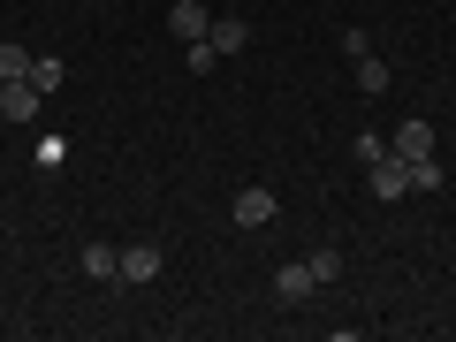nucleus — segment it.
Returning <instances> with one entry per match:
<instances>
[{"mask_svg":"<svg viewBox=\"0 0 456 342\" xmlns=\"http://www.w3.org/2000/svg\"><path fill=\"white\" fill-rule=\"evenodd\" d=\"M305 266H312V281H320V289H327V281L342 274V251H327V244H320V251H305Z\"/></svg>","mask_w":456,"mask_h":342,"instance_id":"12","label":"nucleus"},{"mask_svg":"<svg viewBox=\"0 0 456 342\" xmlns=\"http://www.w3.org/2000/svg\"><path fill=\"white\" fill-rule=\"evenodd\" d=\"M388 152H395V160H426V152H434V122H419V114H411L403 130L388 137Z\"/></svg>","mask_w":456,"mask_h":342,"instance_id":"4","label":"nucleus"},{"mask_svg":"<svg viewBox=\"0 0 456 342\" xmlns=\"http://www.w3.org/2000/svg\"><path fill=\"white\" fill-rule=\"evenodd\" d=\"M411 191H441V160L426 152V160H411Z\"/></svg>","mask_w":456,"mask_h":342,"instance_id":"13","label":"nucleus"},{"mask_svg":"<svg viewBox=\"0 0 456 342\" xmlns=\"http://www.w3.org/2000/svg\"><path fill=\"white\" fill-rule=\"evenodd\" d=\"M206 38H213V53L228 61V53H244V46H251V23H244V16H213Z\"/></svg>","mask_w":456,"mask_h":342,"instance_id":"7","label":"nucleus"},{"mask_svg":"<svg viewBox=\"0 0 456 342\" xmlns=\"http://www.w3.org/2000/svg\"><path fill=\"white\" fill-rule=\"evenodd\" d=\"M312 289H320V281H312V266H305V259H289V266L274 274V297H281V305H305Z\"/></svg>","mask_w":456,"mask_h":342,"instance_id":"8","label":"nucleus"},{"mask_svg":"<svg viewBox=\"0 0 456 342\" xmlns=\"http://www.w3.org/2000/svg\"><path fill=\"white\" fill-rule=\"evenodd\" d=\"M167 31L191 46V38H206V31H213V8H206V0H175V8H167Z\"/></svg>","mask_w":456,"mask_h":342,"instance_id":"3","label":"nucleus"},{"mask_svg":"<svg viewBox=\"0 0 456 342\" xmlns=\"http://www.w3.org/2000/svg\"><path fill=\"white\" fill-rule=\"evenodd\" d=\"M183 61H191V69H198V77H206V69H213V61H221V53H213V38H191V46H183Z\"/></svg>","mask_w":456,"mask_h":342,"instance_id":"14","label":"nucleus"},{"mask_svg":"<svg viewBox=\"0 0 456 342\" xmlns=\"http://www.w3.org/2000/svg\"><path fill=\"white\" fill-rule=\"evenodd\" d=\"M373 198H411V160H373Z\"/></svg>","mask_w":456,"mask_h":342,"instance_id":"6","label":"nucleus"},{"mask_svg":"<svg viewBox=\"0 0 456 342\" xmlns=\"http://www.w3.org/2000/svg\"><path fill=\"white\" fill-rule=\"evenodd\" d=\"M358 160H365V167L388 160V137H380V130H358Z\"/></svg>","mask_w":456,"mask_h":342,"instance_id":"15","label":"nucleus"},{"mask_svg":"<svg viewBox=\"0 0 456 342\" xmlns=\"http://www.w3.org/2000/svg\"><path fill=\"white\" fill-rule=\"evenodd\" d=\"M23 69H31V53H23V46H0V77H23Z\"/></svg>","mask_w":456,"mask_h":342,"instance_id":"16","label":"nucleus"},{"mask_svg":"<svg viewBox=\"0 0 456 342\" xmlns=\"http://www.w3.org/2000/svg\"><path fill=\"white\" fill-rule=\"evenodd\" d=\"M23 77H31V84H38V92H46V99H53V92H61V77H69V69H61V61H53V53H31V69H23Z\"/></svg>","mask_w":456,"mask_h":342,"instance_id":"10","label":"nucleus"},{"mask_svg":"<svg viewBox=\"0 0 456 342\" xmlns=\"http://www.w3.org/2000/svg\"><path fill=\"white\" fill-rule=\"evenodd\" d=\"M160 266H167L160 244H122V281H152Z\"/></svg>","mask_w":456,"mask_h":342,"instance_id":"5","label":"nucleus"},{"mask_svg":"<svg viewBox=\"0 0 456 342\" xmlns=\"http://www.w3.org/2000/svg\"><path fill=\"white\" fill-rule=\"evenodd\" d=\"M228 221H236V228H266V221H274V191H259V183L236 191V198H228Z\"/></svg>","mask_w":456,"mask_h":342,"instance_id":"1","label":"nucleus"},{"mask_svg":"<svg viewBox=\"0 0 456 342\" xmlns=\"http://www.w3.org/2000/svg\"><path fill=\"white\" fill-rule=\"evenodd\" d=\"M84 274H92V281H122V251H114V244H84Z\"/></svg>","mask_w":456,"mask_h":342,"instance_id":"9","label":"nucleus"},{"mask_svg":"<svg viewBox=\"0 0 456 342\" xmlns=\"http://www.w3.org/2000/svg\"><path fill=\"white\" fill-rule=\"evenodd\" d=\"M358 92H388V61H380V53H358Z\"/></svg>","mask_w":456,"mask_h":342,"instance_id":"11","label":"nucleus"},{"mask_svg":"<svg viewBox=\"0 0 456 342\" xmlns=\"http://www.w3.org/2000/svg\"><path fill=\"white\" fill-rule=\"evenodd\" d=\"M38 99H46V92H38L31 77H0V114H8V122H31Z\"/></svg>","mask_w":456,"mask_h":342,"instance_id":"2","label":"nucleus"}]
</instances>
